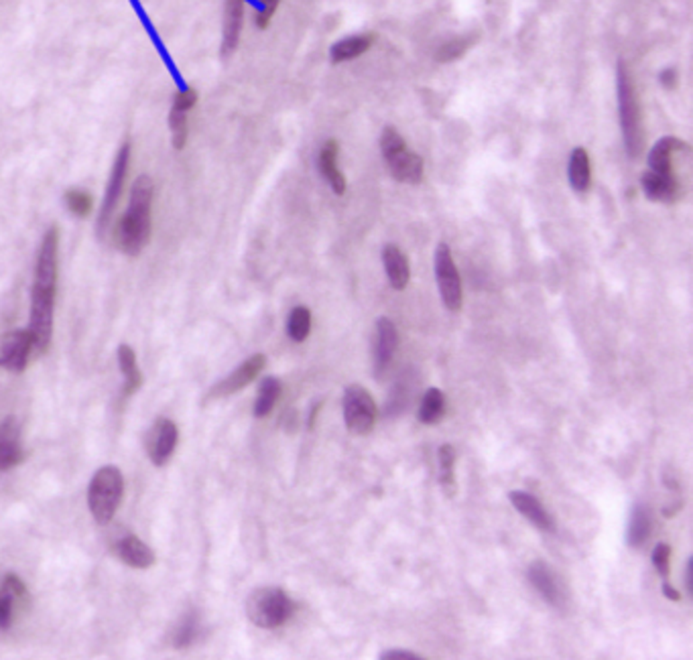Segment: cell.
Returning <instances> with one entry per match:
<instances>
[{
  "instance_id": "obj_1",
  "label": "cell",
  "mask_w": 693,
  "mask_h": 660,
  "mask_svg": "<svg viewBox=\"0 0 693 660\" xmlns=\"http://www.w3.org/2000/svg\"><path fill=\"white\" fill-rule=\"evenodd\" d=\"M58 269H60V232L55 226L43 234L39 246L35 279L31 287L29 334L33 337L35 352L43 353L50 348L53 337L55 295H58Z\"/></svg>"
},
{
  "instance_id": "obj_2",
  "label": "cell",
  "mask_w": 693,
  "mask_h": 660,
  "mask_svg": "<svg viewBox=\"0 0 693 660\" xmlns=\"http://www.w3.org/2000/svg\"><path fill=\"white\" fill-rule=\"evenodd\" d=\"M152 181L151 177L141 175L133 183L131 199L125 215L118 222V246L128 256H139L151 238V212H152Z\"/></svg>"
},
{
  "instance_id": "obj_3",
  "label": "cell",
  "mask_w": 693,
  "mask_h": 660,
  "mask_svg": "<svg viewBox=\"0 0 693 660\" xmlns=\"http://www.w3.org/2000/svg\"><path fill=\"white\" fill-rule=\"evenodd\" d=\"M616 94H618L620 131H623L626 155L631 159H639L644 149L642 115H641L639 98H636L631 71H628L626 63L623 60H620L616 66Z\"/></svg>"
},
{
  "instance_id": "obj_4",
  "label": "cell",
  "mask_w": 693,
  "mask_h": 660,
  "mask_svg": "<svg viewBox=\"0 0 693 660\" xmlns=\"http://www.w3.org/2000/svg\"><path fill=\"white\" fill-rule=\"evenodd\" d=\"M125 494V478L116 465H104L94 473L88 486V509L98 525H108L115 518Z\"/></svg>"
},
{
  "instance_id": "obj_5",
  "label": "cell",
  "mask_w": 693,
  "mask_h": 660,
  "mask_svg": "<svg viewBox=\"0 0 693 660\" xmlns=\"http://www.w3.org/2000/svg\"><path fill=\"white\" fill-rule=\"evenodd\" d=\"M293 601L281 587H259L246 598V618L256 628L275 630L293 616Z\"/></svg>"
},
{
  "instance_id": "obj_6",
  "label": "cell",
  "mask_w": 693,
  "mask_h": 660,
  "mask_svg": "<svg viewBox=\"0 0 693 660\" xmlns=\"http://www.w3.org/2000/svg\"><path fill=\"white\" fill-rule=\"evenodd\" d=\"M131 157H133V144H131V141H125L123 144H120V149L116 151L115 160H112L110 177H108V183H106V193H104L98 222H96V232H98V238H102V240L106 238L112 215H115V212H116L120 196H123V189H125V183H126V177H128V167H131Z\"/></svg>"
},
{
  "instance_id": "obj_7",
  "label": "cell",
  "mask_w": 693,
  "mask_h": 660,
  "mask_svg": "<svg viewBox=\"0 0 693 660\" xmlns=\"http://www.w3.org/2000/svg\"><path fill=\"white\" fill-rule=\"evenodd\" d=\"M433 270H435V280H438V287H439L441 301L446 305V309L459 311L464 301L462 279H459V270L446 243H439L438 248H435Z\"/></svg>"
},
{
  "instance_id": "obj_8",
  "label": "cell",
  "mask_w": 693,
  "mask_h": 660,
  "mask_svg": "<svg viewBox=\"0 0 693 660\" xmlns=\"http://www.w3.org/2000/svg\"><path fill=\"white\" fill-rule=\"evenodd\" d=\"M344 423L354 435L373 431L376 418V405L368 390L360 384H348L344 389Z\"/></svg>"
},
{
  "instance_id": "obj_9",
  "label": "cell",
  "mask_w": 693,
  "mask_h": 660,
  "mask_svg": "<svg viewBox=\"0 0 693 660\" xmlns=\"http://www.w3.org/2000/svg\"><path fill=\"white\" fill-rule=\"evenodd\" d=\"M177 441H180V431L171 418H157L144 435V452H147L151 463L163 468L171 460Z\"/></svg>"
},
{
  "instance_id": "obj_10",
  "label": "cell",
  "mask_w": 693,
  "mask_h": 660,
  "mask_svg": "<svg viewBox=\"0 0 693 660\" xmlns=\"http://www.w3.org/2000/svg\"><path fill=\"white\" fill-rule=\"evenodd\" d=\"M33 350V337L29 329H13L0 340V368L13 374L25 372Z\"/></svg>"
},
{
  "instance_id": "obj_11",
  "label": "cell",
  "mask_w": 693,
  "mask_h": 660,
  "mask_svg": "<svg viewBox=\"0 0 693 660\" xmlns=\"http://www.w3.org/2000/svg\"><path fill=\"white\" fill-rule=\"evenodd\" d=\"M196 104H198V92L193 90L191 86H185L175 94L171 110H169V131H171V144L175 151H183L185 144H188V136H189L188 116L189 112L196 108Z\"/></svg>"
},
{
  "instance_id": "obj_12",
  "label": "cell",
  "mask_w": 693,
  "mask_h": 660,
  "mask_svg": "<svg viewBox=\"0 0 693 660\" xmlns=\"http://www.w3.org/2000/svg\"><path fill=\"white\" fill-rule=\"evenodd\" d=\"M264 366H267V356L264 353H253L251 358H246L243 364H238L232 372L222 378L212 390H209L208 399H222V397H230V394L240 392L246 389L256 376H259Z\"/></svg>"
},
{
  "instance_id": "obj_13",
  "label": "cell",
  "mask_w": 693,
  "mask_h": 660,
  "mask_svg": "<svg viewBox=\"0 0 693 660\" xmlns=\"http://www.w3.org/2000/svg\"><path fill=\"white\" fill-rule=\"evenodd\" d=\"M245 0H224V17H222V45L220 53L224 60H228L238 50L240 37L245 27Z\"/></svg>"
},
{
  "instance_id": "obj_14",
  "label": "cell",
  "mask_w": 693,
  "mask_h": 660,
  "mask_svg": "<svg viewBox=\"0 0 693 660\" xmlns=\"http://www.w3.org/2000/svg\"><path fill=\"white\" fill-rule=\"evenodd\" d=\"M527 577L531 585L535 587V590L539 591V595L547 601L551 603V606L559 608L563 603V585H561V579L558 577V573L547 565L545 561H533L531 565L527 567Z\"/></svg>"
},
{
  "instance_id": "obj_15",
  "label": "cell",
  "mask_w": 693,
  "mask_h": 660,
  "mask_svg": "<svg viewBox=\"0 0 693 660\" xmlns=\"http://www.w3.org/2000/svg\"><path fill=\"white\" fill-rule=\"evenodd\" d=\"M509 500L514 509H517L529 522H533L539 530L555 535V530L558 528H555L551 514L543 509V504L537 496L525 492V490H513V492H509Z\"/></svg>"
},
{
  "instance_id": "obj_16",
  "label": "cell",
  "mask_w": 693,
  "mask_h": 660,
  "mask_svg": "<svg viewBox=\"0 0 693 660\" xmlns=\"http://www.w3.org/2000/svg\"><path fill=\"white\" fill-rule=\"evenodd\" d=\"M384 163L389 167L394 181L405 183V185H417L423 179V173H425L423 159L409 147L399 151L397 155H393L391 159H386Z\"/></svg>"
},
{
  "instance_id": "obj_17",
  "label": "cell",
  "mask_w": 693,
  "mask_h": 660,
  "mask_svg": "<svg viewBox=\"0 0 693 660\" xmlns=\"http://www.w3.org/2000/svg\"><path fill=\"white\" fill-rule=\"evenodd\" d=\"M23 460L21 426L14 417L0 423V472H6Z\"/></svg>"
},
{
  "instance_id": "obj_18",
  "label": "cell",
  "mask_w": 693,
  "mask_h": 660,
  "mask_svg": "<svg viewBox=\"0 0 693 660\" xmlns=\"http://www.w3.org/2000/svg\"><path fill=\"white\" fill-rule=\"evenodd\" d=\"M399 348V332L397 325L389 317H378L376 321V350H374V368L376 374H383L389 368L394 352Z\"/></svg>"
},
{
  "instance_id": "obj_19",
  "label": "cell",
  "mask_w": 693,
  "mask_h": 660,
  "mask_svg": "<svg viewBox=\"0 0 693 660\" xmlns=\"http://www.w3.org/2000/svg\"><path fill=\"white\" fill-rule=\"evenodd\" d=\"M685 149H688V144H685V141L677 139V136H663V139H659L649 151V157H647L649 171L663 177H675L671 155L677 151H685Z\"/></svg>"
},
{
  "instance_id": "obj_20",
  "label": "cell",
  "mask_w": 693,
  "mask_h": 660,
  "mask_svg": "<svg viewBox=\"0 0 693 660\" xmlns=\"http://www.w3.org/2000/svg\"><path fill=\"white\" fill-rule=\"evenodd\" d=\"M337 155H340V147H337V142L328 141L318 155V171L328 181V185L332 188L336 196H344L346 185L348 183H346L342 169L337 165Z\"/></svg>"
},
{
  "instance_id": "obj_21",
  "label": "cell",
  "mask_w": 693,
  "mask_h": 660,
  "mask_svg": "<svg viewBox=\"0 0 693 660\" xmlns=\"http://www.w3.org/2000/svg\"><path fill=\"white\" fill-rule=\"evenodd\" d=\"M115 551L125 565L133 569H149L155 563V553L139 536L126 535L116 543Z\"/></svg>"
},
{
  "instance_id": "obj_22",
  "label": "cell",
  "mask_w": 693,
  "mask_h": 660,
  "mask_svg": "<svg viewBox=\"0 0 693 660\" xmlns=\"http://www.w3.org/2000/svg\"><path fill=\"white\" fill-rule=\"evenodd\" d=\"M25 595V583L17 575H6L0 585V632H9L14 622V606Z\"/></svg>"
},
{
  "instance_id": "obj_23",
  "label": "cell",
  "mask_w": 693,
  "mask_h": 660,
  "mask_svg": "<svg viewBox=\"0 0 693 660\" xmlns=\"http://www.w3.org/2000/svg\"><path fill=\"white\" fill-rule=\"evenodd\" d=\"M381 259H383V267L391 287L394 291H402L411 280V269H409L407 256L402 254L401 248H397L394 244H384Z\"/></svg>"
},
{
  "instance_id": "obj_24",
  "label": "cell",
  "mask_w": 693,
  "mask_h": 660,
  "mask_svg": "<svg viewBox=\"0 0 693 660\" xmlns=\"http://www.w3.org/2000/svg\"><path fill=\"white\" fill-rule=\"evenodd\" d=\"M652 533V512L647 504L636 502L631 512V520H628L626 528V543L631 549H642Z\"/></svg>"
},
{
  "instance_id": "obj_25",
  "label": "cell",
  "mask_w": 693,
  "mask_h": 660,
  "mask_svg": "<svg viewBox=\"0 0 693 660\" xmlns=\"http://www.w3.org/2000/svg\"><path fill=\"white\" fill-rule=\"evenodd\" d=\"M568 179L576 193H586L592 185V163L584 147H576L569 155Z\"/></svg>"
},
{
  "instance_id": "obj_26",
  "label": "cell",
  "mask_w": 693,
  "mask_h": 660,
  "mask_svg": "<svg viewBox=\"0 0 693 660\" xmlns=\"http://www.w3.org/2000/svg\"><path fill=\"white\" fill-rule=\"evenodd\" d=\"M641 188L642 193L651 201H659V204H669L677 196V179L675 177H663L652 171H644L641 175Z\"/></svg>"
},
{
  "instance_id": "obj_27",
  "label": "cell",
  "mask_w": 693,
  "mask_h": 660,
  "mask_svg": "<svg viewBox=\"0 0 693 660\" xmlns=\"http://www.w3.org/2000/svg\"><path fill=\"white\" fill-rule=\"evenodd\" d=\"M116 360H118L120 372H123V378H125V386H123L125 397H131V394L139 390L143 384V374H141L139 362H136V353L131 345L123 344L118 345L116 350Z\"/></svg>"
},
{
  "instance_id": "obj_28",
  "label": "cell",
  "mask_w": 693,
  "mask_h": 660,
  "mask_svg": "<svg viewBox=\"0 0 693 660\" xmlns=\"http://www.w3.org/2000/svg\"><path fill=\"white\" fill-rule=\"evenodd\" d=\"M370 45H373V37L370 35H348L336 41L329 47V61L332 63H346L365 55Z\"/></svg>"
},
{
  "instance_id": "obj_29",
  "label": "cell",
  "mask_w": 693,
  "mask_h": 660,
  "mask_svg": "<svg viewBox=\"0 0 693 660\" xmlns=\"http://www.w3.org/2000/svg\"><path fill=\"white\" fill-rule=\"evenodd\" d=\"M281 390H283V384H281L277 376L263 378V382L259 386V394H256V400H254V407H253V415L256 418L267 417L273 410V407L277 405V400L281 397Z\"/></svg>"
},
{
  "instance_id": "obj_30",
  "label": "cell",
  "mask_w": 693,
  "mask_h": 660,
  "mask_svg": "<svg viewBox=\"0 0 693 660\" xmlns=\"http://www.w3.org/2000/svg\"><path fill=\"white\" fill-rule=\"evenodd\" d=\"M199 614L196 610H189L188 614H183L180 618V622H177L175 630L171 634V642L175 648H189L196 644L198 636H199Z\"/></svg>"
},
{
  "instance_id": "obj_31",
  "label": "cell",
  "mask_w": 693,
  "mask_h": 660,
  "mask_svg": "<svg viewBox=\"0 0 693 660\" xmlns=\"http://www.w3.org/2000/svg\"><path fill=\"white\" fill-rule=\"evenodd\" d=\"M446 413V394L439 389H430L421 399V405L417 410V418L423 425H435Z\"/></svg>"
},
{
  "instance_id": "obj_32",
  "label": "cell",
  "mask_w": 693,
  "mask_h": 660,
  "mask_svg": "<svg viewBox=\"0 0 693 660\" xmlns=\"http://www.w3.org/2000/svg\"><path fill=\"white\" fill-rule=\"evenodd\" d=\"M311 332V311L303 305H297L287 317V335L295 344H301L310 337Z\"/></svg>"
},
{
  "instance_id": "obj_33",
  "label": "cell",
  "mask_w": 693,
  "mask_h": 660,
  "mask_svg": "<svg viewBox=\"0 0 693 660\" xmlns=\"http://www.w3.org/2000/svg\"><path fill=\"white\" fill-rule=\"evenodd\" d=\"M63 204H66L71 215L76 217H88L94 209L92 196L86 189H79V188L68 189L66 196H63Z\"/></svg>"
},
{
  "instance_id": "obj_34",
  "label": "cell",
  "mask_w": 693,
  "mask_h": 660,
  "mask_svg": "<svg viewBox=\"0 0 693 660\" xmlns=\"http://www.w3.org/2000/svg\"><path fill=\"white\" fill-rule=\"evenodd\" d=\"M438 462H439V481L441 486L449 490L454 488V465H456V452L451 445H441L438 452Z\"/></svg>"
},
{
  "instance_id": "obj_35",
  "label": "cell",
  "mask_w": 693,
  "mask_h": 660,
  "mask_svg": "<svg viewBox=\"0 0 693 660\" xmlns=\"http://www.w3.org/2000/svg\"><path fill=\"white\" fill-rule=\"evenodd\" d=\"M378 144H381V155L383 159H391L393 155H397L399 151H402L407 147L405 144V139H402L401 133L397 131V128L393 126H384L383 133H381V141H378Z\"/></svg>"
},
{
  "instance_id": "obj_36",
  "label": "cell",
  "mask_w": 693,
  "mask_h": 660,
  "mask_svg": "<svg viewBox=\"0 0 693 660\" xmlns=\"http://www.w3.org/2000/svg\"><path fill=\"white\" fill-rule=\"evenodd\" d=\"M651 561L652 565H655L659 577L663 579V582H669V561H671V546H669L667 543H659L655 545V549H652V555H651Z\"/></svg>"
},
{
  "instance_id": "obj_37",
  "label": "cell",
  "mask_w": 693,
  "mask_h": 660,
  "mask_svg": "<svg viewBox=\"0 0 693 660\" xmlns=\"http://www.w3.org/2000/svg\"><path fill=\"white\" fill-rule=\"evenodd\" d=\"M468 39L464 37H457V39H451V41L443 43L439 50H438V61H454L457 58H462L464 51L468 50Z\"/></svg>"
},
{
  "instance_id": "obj_38",
  "label": "cell",
  "mask_w": 693,
  "mask_h": 660,
  "mask_svg": "<svg viewBox=\"0 0 693 660\" xmlns=\"http://www.w3.org/2000/svg\"><path fill=\"white\" fill-rule=\"evenodd\" d=\"M279 5L281 0H259V6H256L254 13V25L259 29H267L273 17H275Z\"/></svg>"
},
{
  "instance_id": "obj_39",
  "label": "cell",
  "mask_w": 693,
  "mask_h": 660,
  "mask_svg": "<svg viewBox=\"0 0 693 660\" xmlns=\"http://www.w3.org/2000/svg\"><path fill=\"white\" fill-rule=\"evenodd\" d=\"M378 658L381 660H419L421 656H419L417 652H411L405 648H391V650L381 652V656Z\"/></svg>"
},
{
  "instance_id": "obj_40",
  "label": "cell",
  "mask_w": 693,
  "mask_h": 660,
  "mask_svg": "<svg viewBox=\"0 0 693 660\" xmlns=\"http://www.w3.org/2000/svg\"><path fill=\"white\" fill-rule=\"evenodd\" d=\"M679 82V74H677L675 68H665L661 69L659 74V84L665 87V90H673V87Z\"/></svg>"
},
{
  "instance_id": "obj_41",
  "label": "cell",
  "mask_w": 693,
  "mask_h": 660,
  "mask_svg": "<svg viewBox=\"0 0 693 660\" xmlns=\"http://www.w3.org/2000/svg\"><path fill=\"white\" fill-rule=\"evenodd\" d=\"M663 595L667 600L671 601H679L681 600V593L675 590V587L671 585V582H663Z\"/></svg>"
},
{
  "instance_id": "obj_42",
  "label": "cell",
  "mask_w": 693,
  "mask_h": 660,
  "mask_svg": "<svg viewBox=\"0 0 693 660\" xmlns=\"http://www.w3.org/2000/svg\"><path fill=\"white\" fill-rule=\"evenodd\" d=\"M691 573H693V561L689 559L688 565H685V590L689 593L693 591V582H691Z\"/></svg>"
}]
</instances>
